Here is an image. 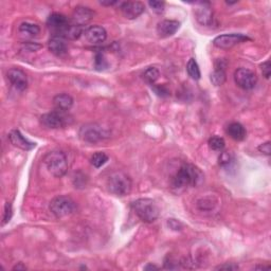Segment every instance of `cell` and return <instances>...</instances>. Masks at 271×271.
<instances>
[{"label":"cell","mask_w":271,"mask_h":271,"mask_svg":"<svg viewBox=\"0 0 271 271\" xmlns=\"http://www.w3.org/2000/svg\"><path fill=\"white\" fill-rule=\"evenodd\" d=\"M202 178V173L199 168L190 163H183L172 178V185L175 189L195 186L200 183Z\"/></svg>","instance_id":"1"},{"label":"cell","mask_w":271,"mask_h":271,"mask_svg":"<svg viewBox=\"0 0 271 271\" xmlns=\"http://www.w3.org/2000/svg\"><path fill=\"white\" fill-rule=\"evenodd\" d=\"M132 209H134L136 215L139 217L142 221L147 222H154L156 219L159 217L160 210L153 199L150 198H140L136 201L132 202Z\"/></svg>","instance_id":"2"},{"label":"cell","mask_w":271,"mask_h":271,"mask_svg":"<svg viewBox=\"0 0 271 271\" xmlns=\"http://www.w3.org/2000/svg\"><path fill=\"white\" fill-rule=\"evenodd\" d=\"M45 165L54 177L61 178L68 171V161L66 155L61 150H52L44 158Z\"/></svg>","instance_id":"3"},{"label":"cell","mask_w":271,"mask_h":271,"mask_svg":"<svg viewBox=\"0 0 271 271\" xmlns=\"http://www.w3.org/2000/svg\"><path fill=\"white\" fill-rule=\"evenodd\" d=\"M107 189L111 194L125 196L130 193L132 188L131 179L123 172H116L107 179Z\"/></svg>","instance_id":"4"},{"label":"cell","mask_w":271,"mask_h":271,"mask_svg":"<svg viewBox=\"0 0 271 271\" xmlns=\"http://www.w3.org/2000/svg\"><path fill=\"white\" fill-rule=\"evenodd\" d=\"M49 209L51 213L55 216L56 218H64L67 216L74 213L76 209V204L74 200L69 196H56L50 201Z\"/></svg>","instance_id":"5"},{"label":"cell","mask_w":271,"mask_h":271,"mask_svg":"<svg viewBox=\"0 0 271 271\" xmlns=\"http://www.w3.org/2000/svg\"><path fill=\"white\" fill-rule=\"evenodd\" d=\"M72 122V119L67 113V111H61V110H54L47 112L40 117V123L43 124L45 127L51 128V129H58V128H65L66 126H68Z\"/></svg>","instance_id":"6"},{"label":"cell","mask_w":271,"mask_h":271,"mask_svg":"<svg viewBox=\"0 0 271 271\" xmlns=\"http://www.w3.org/2000/svg\"><path fill=\"white\" fill-rule=\"evenodd\" d=\"M79 135L84 142L93 144L109 137V132L99 124L89 123L82 126Z\"/></svg>","instance_id":"7"},{"label":"cell","mask_w":271,"mask_h":271,"mask_svg":"<svg viewBox=\"0 0 271 271\" xmlns=\"http://www.w3.org/2000/svg\"><path fill=\"white\" fill-rule=\"evenodd\" d=\"M251 40L248 36L239 33H231V34H224L219 35L217 37H215L213 40V45L216 48H219L222 50H229L231 48L235 47L245 41Z\"/></svg>","instance_id":"8"},{"label":"cell","mask_w":271,"mask_h":271,"mask_svg":"<svg viewBox=\"0 0 271 271\" xmlns=\"http://www.w3.org/2000/svg\"><path fill=\"white\" fill-rule=\"evenodd\" d=\"M234 82L244 90L253 89L257 83V76L253 71L247 68H238L234 72Z\"/></svg>","instance_id":"9"},{"label":"cell","mask_w":271,"mask_h":271,"mask_svg":"<svg viewBox=\"0 0 271 271\" xmlns=\"http://www.w3.org/2000/svg\"><path fill=\"white\" fill-rule=\"evenodd\" d=\"M7 77L11 85L18 91H25L28 88V77L27 74L19 68H12L8 71Z\"/></svg>","instance_id":"10"},{"label":"cell","mask_w":271,"mask_h":271,"mask_svg":"<svg viewBox=\"0 0 271 271\" xmlns=\"http://www.w3.org/2000/svg\"><path fill=\"white\" fill-rule=\"evenodd\" d=\"M120 9L125 18L132 20L144 13L145 5L140 1H126L120 3Z\"/></svg>","instance_id":"11"},{"label":"cell","mask_w":271,"mask_h":271,"mask_svg":"<svg viewBox=\"0 0 271 271\" xmlns=\"http://www.w3.org/2000/svg\"><path fill=\"white\" fill-rule=\"evenodd\" d=\"M195 17L201 26H211L213 23V11L210 2H198L195 10Z\"/></svg>","instance_id":"12"},{"label":"cell","mask_w":271,"mask_h":271,"mask_svg":"<svg viewBox=\"0 0 271 271\" xmlns=\"http://www.w3.org/2000/svg\"><path fill=\"white\" fill-rule=\"evenodd\" d=\"M70 23L69 19L61 13H52L47 19V26L54 32L53 36H58Z\"/></svg>","instance_id":"13"},{"label":"cell","mask_w":271,"mask_h":271,"mask_svg":"<svg viewBox=\"0 0 271 271\" xmlns=\"http://www.w3.org/2000/svg\"><path fill=\"white\" fill-rule=\"evenodd\" d=\"M84 36H85L86 40L90 44L98 45L104 43L107 38V32L106 30L101 26H91L87 28L84 31Z\"/></svg>","instance_id":"14"},{"label":"cell","mask_w":271,"mask_h":271,"mask_svg":"<svg viewBox=\"0 0 271 271\" xmlns=\"http://www.w3.org/2000/svg\"><path fill=\"white\" fill-rule=\"evenodd\" d=\"M8 138L11 144H13L15 147H18L22 150H31L36 146L34 142L28 140L18 129L11 130L10 134L8 135Z\"/></svg>","instance_id":"15"},{"label":"cell","mask_w":271,"mask_h":271,"mask_svg":"<svg viewBox=\"0 0 271 271\" xmlns=\"http://www.w3.org/2000/svg\"><path fill=\"white\" fill-rule=\"evenodd\" d=\"M180 28V22L177 20L164 19L161 20L157 26V33L161 38L171 37Z\"/></svg>","instance_id":"16"},{"label":"cell","mask_w":271,"mask_h":271,"mask_svg":"<svg viewBox=\"0 0 271 271\" xmlns=\"http://www.w3.org/2000/svg\"><path fill=\"white\" fill-rule=\"evenodd\" d=\"M94 16V12L86 7L75 8L73 14H72V22L77 26H85Z\"/></svg>","instance_id":"17"},{"label":"cell","mask_w":271,"mask_h":271,"mask_svg":"<svg viewBox=\"0 0 271 271\" xmlns=\"http://www.w3.org/2000/svg\"><path fill=\"white\" fill-rule=\"evenodd\" d=\"M49 51L55 56H64L68 52L67 44L63 37L59 36H52L49 43H48Z\"/></svg>","instance_id":"18"},{"label":"cell","mask_w":271,"mask_h":271,"mask_svg":"<svg viewBox=\"0 0 271 271\" xmlns=\"http://www.w3.org/2000/svg\"><path fill=\"white\" fill-rule=\"evenodd\" d=\"M226 67L227 63L224 59H217L215 62V69L212 74H211V82L215 86H220L226 81Z\"/></svg>","instance_id":"19"},{"label":"cell","mask_w":271,"mask_h":271,"mask_svg":"<svg viewBox=\"0 0 271 271\" xmlns=\"http://www.w3.org/2000/svg\"><path fill=\"white\" fill-rule=\"evenodd\" d=\"M53 105L56 110L68 111L73 105V98L68 93H59L53 98Z\"/></svg>","instance_id":"20"},{"label":"cell","mask_w":271,"mask_h":271,"mask_svg":"<svg viewBox=\"0 0 271 271\" xmlns=\"http://www.w3.org/2000/svg\"><path fill=\"white\" fill-rule=\"evenodd\" d=\"M227 134L235 141H243L246 138V129L244 126L238 122H232L227 126Z\"/></svg>","instance_id":"21"},{"label":"cell","mask_w":271,"mask_h":271,"mask_svg":"<svg viewBox=\"0 0 271 271\" xmlns=\"http://www.w3.org/2000/svg\"><path fill=\"white\" fill-rule=\"evenodd\" d=\"M84 33L83 27L77 26L73 22H70L69 25L66 27L63 32L59 34V37H63L64 39H69V40H75L81 37V35Z\"/></svg>","instance_id":"22"},{"label":"cell","mask_w":271,"mask_h":271,"mask_svg":"<svg viewBox=\"0 0 271 271\" xmlns=\"http://www.w3.org/2000/svg\"><path fill=\"white\" fill-rule=\"evenodd\" d=\"M19 32L28 37H36L40 33V28L36 23L26 21L19 26Z\"/></svg>","instance_id":"23"},{"label":"cell","mask_w":271,"mask_h":271,"mask_svg":"<svg viewBox=\"0 0 271 271\" xmlns=\"http://www.w3.org/2000/svg\"><path fill=\"white\" fill-rule=\"evenodd\" d=\"M186 72H188V74L191 79L195 81H198L201 77L199 66H198L195 58H191L188 62V64H186Z\"/></svg>","instance_id":"24"},{"label":"cell","mask_w":271,"mask_h":271,"mask_svg":"<svg viewBox=\"0 0 271 271\" xmlns=\"http://www.w3.org/2000/svg\"><path fill=\"white\" fill-rule=\"evenodd\" d=\"M160 77V72L156 67H149L143 72L142 79L145 81L149 85H155V83L158 81Z\"/></svg>","instance_id":"25"},{"label":"cell","mask_w":271,"mask_h":271,"mask_svg":"<svg viewBox=\"0 0 271 271\" xmlns=\"http://www.w3.org/2000/svg\"><path fill=\"white\" fill-rule=\"evenodd\" d=\"M208 144H209V147L212 150H215V152H222L226 146V142L224 140V138L218 136L211 137L208 141Z\"/></svg>","instance_id":"26"},{"label":"cell","mask_w":271,"mask_h":271,"mask_svg":"<svg viewBox=\"0 0 271 271\" xmlns=\"http://www.w3.org/2000/svg\"><path fill=\"white\" fill-rule=\"evenodd\" d=\"M108 161V156L103 152H96L92 155L91 159H90V163H91L95 168H100L103 166Z\"/></svg>","instance_id":"27"},{"label":"cell","mask_w":271,"mask_h":271,"mask_svg":"<svg viewBox=\"0 0 271 271\" xmlns=\"http://www.w3.org/2000/svg\"><path fill=\"white\" fill-rule=\"evenodd\" d=\"M94 64H95V68L96 70H104L105 68H107L108 63L106 61V58L104 56L103 53H96L95 54V59H94Z\"/></svg>","instance_id":"28"},{"label":"cell","mask_w":271,"mask_h":271,"mask_svg":"<svg viewBox=\"0 0 271 271\" xmlns=\"http://www.w3.org/2000/svg\"><path fill=\"white\" fill-rule=\"evenodd\" d=\"M12 215H13V209H12V204L10 202H5L4 206V212H3V217H2V226L11 220Z\"/></svg>","instance_id":"29"},{"label":"cell","mask_w":271,"mask_h":271,"mask_svg":"<svg viewBox=\"0 0 271 271\" xmlns=\"http://www.w3.org/2000/svg\"><path fill=\"white\" fill-rule=\"evenodd\" d=\"M148 5L152 10L155 12L156 14H162L164 12V8H165V2L163 1H149Z\"/></svg>","instance_id":"30"},{"label":"cell","mask_w":271,"mask_h":271,"mask_svg":"<svg viewBox=\"0 0 271 271\" xmlns=\"http://www.w3.org/2000/svg\"><path fill=\"white\" fill-rule=\"evenodd\" d=\"M231 161H232V156L230 153L224 152V153H221V155L219 156V164L221 166L229 165L231 163Z\"/></svg>","instance_id":"31"},{"label":"cell","mask_w":271,"mask_h":271,"mask_svg":"<svg viewBox=\"0 0 271 271\" xmlns=\"http://www.w3.org/2000/svg\"><path fill=\"white\" fill-rule=\"evenodd\" d=\"M261 69H262L263 76L266 80H269L270 74H271V63H270V61H266L265 63H263L261 65Z\"/></svg>","instance_id":"32"},{"label":"cell","mask_w":271,"mask_h":271,"mask_svg":"<svg viewBox=\"0 0 271 271\" xmlns=\"http://www.w3.org/2000/svg\"><path fill=\"white\" fill-rule=\"evenodd\" d=\"M153 89H154V91L156 92V94L159 95V96H162V98L170 95V91H168L167 88L164 87V86H155V85H153Z\"/></svg>","instance_id":"33"},{"label":"cell","mask_w":271,"mask_h":271,"mask_svg":"<svg viewBox=\"0 0 271 271\" xmlns=\"http://www.w3.org/2000/svg\"><path fill=\"white\" fill-rule=\"evenodd\" d=\"M257 149H258V152H260V153L269 156L271 154V144H270V141L262 143L261 145L257 147Z\"/></svg>","instance_id":"34"},{"label":"cell","mask_w":271,"mask_h":271,"mask_svg":"<svg viewBox=\"0 0 271 271\" xmlns=\"http://www.w3.org/2000/svg\"><path fill=\"white\" fill-rule=\"evenodd\" d=\"M239 267L237 266L236 264H233V263H227L224 265H219L218 267H216V270H229V271H234V270H237Z\"/></svg>","instance_id":"35"},{"label":"cell","mask_w":271,"mask_h":271,"mask_svg":"<svg viewBox=\"0 0 271 271\" xmlns=\"http://www.w3.org/2000/svg\"><path fill=\"white\" fill-rule=\"evenodd\" d=\"M23 47L26 48V50L28 51H31V52H34V51H37L39 50L41 46L38 45V44H36V43H32V41H26L25 44H23Z\"/></svg>","instance_id":"36"},{"label":"cell","mask_w":271,"mask_h":271,"mask_svg":"<svg viewBox=\"0 0 271 271\" xmlns=\"http://www.w3.org/2000/svg\"><path fill=\"white\" fill-rule=\"evenodd\" d=\"M26 269L27 267L22 263H18L13 268H12V270H26Z\"/></svg>","instance_id":"37"},{"label":"cell","mask_w":271,"mask_h":271,"mask_svg":"<svg viewBox=\"0 0 271 271\" xmlns=\"http://www.w3.org/2000/svg\"><path fill=\"white\" fill-rule=\"evenodd\" d=\"M144 269L145 270H158L159 268L157 266H155V265H152V264H148L146 267H144Z\"/></svg>","instance_id":"38"},{"label":"cell","mask_w":271,"mask_h":271,"mask_svg":"<svg viewBox=\"0 0 271 271\" xmlns=\"http://www.w3.org/2000/svg\"><path fill=\"white\" fill-rule=\"evenodd\" d=\"M102 5H114V4H117L119 3L118 1H108V2H104V1H101L100 2Z\"/></svg>","instance_id":"39"},{"label":"cell","mask_w":271,"mask_h":271,"mask_svg":"<svg viewBox=\"0 0 271 271\" xmlns=\"http://www.w3.org/2000/svg\"><path fill=\"white\" fill-rule=\"evenodd\" d=\"M254 269H270V266H256L254 267Z\"/></svg>","instance_id":"40"}]
</instances>
